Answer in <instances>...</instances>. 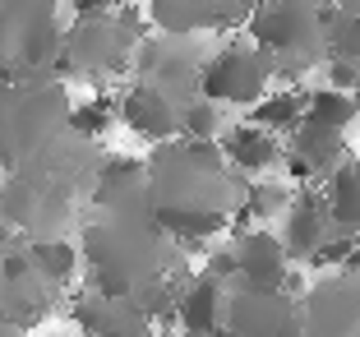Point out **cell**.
Segmentation results:
<instances>
[{
  "instance_id": "6da1fadb",
  "label": "cell",
  "mask_w": 360,
  "mask_h": 337,
  "mask_svg": "<svg viewBox=\"0 0 360 337\" xmlns=\"http://www.w3.org/2000/svg\"><path fill=\"white\" fill-rule=\"evenodd\" d=\"M143 199L176 245L208 254L203 241L231 227L236 208L245 199V185L231 176V162L222 158L217 144L171 139V144L153 148Z\"/></svg>"
},
{
  "instance_id": "7a4b0ae2",
  "label": "cell",
  "mask_w": 360,
  "mask_h": 337,
  "mask_svg": "<svg viewBox=\"0 0 360 337\" xmlns=\"http://www.w3.org/2000/svg\"><path fill=\"white\" fill-rule=\"evenodd\" d=\"M102 158L93 153V144L79 134H60L46 153H37L32 162H23L19 171L0 180V217L14 231H28L32 241L56 236L70 222L79 194H93V180Z\"/></svg>"
},
{
  "instance_id": "3957f363",
  "label": "cell",
  "mask_w": 360,
  "mask_h": 337,
  "mask_svg": "<svg viewBox=\"0 0 360 337\" xmlns=\"http://www.w3.org/2000/svg\"><path fill=\"white\" fill-rule=\"evenodd\" d=\"M84 259L93 273V291L102 295H134L143 282L176 273V241L162 231L148 199H125L116 208H102L84 227Z\"/></svg>"
},
{
  "instance_id": "277c9868",
  "label": "cell",
  "mask_w": 360,
  "mask_h": 337,
  "mask_svg": "<svg viewBox=\"0 0 360 337\" xmlns=\"http://www.w3.org/2000/svg\"><path fill=\"white\" fill-rule=\"evenodd\" d=\"M70 93L60 84H0V171L10 176L23 162L70 134Z\"/></svg>"
},
{
  "instance_id": "5b68a950",
  "label": "cell",
  "mask_w": 360,
  "mask_h": 337,
  "mask_svg": "<svg viewBox=\"0 0 360 337\" xmlns=\"http://www.w3.org/2000/svg\"><path fill=\"white\" fill-rule=\"evenodd\" d=\"M60 51L56 0H0V84H51Z\"/></svg>"
},
{
  "instance_id": "8992f818",
  "label": "cell",
  "mask_w": 360,
  "mask_h": 337,
  "mask_svg": "<svg viewBox=\"0 0 360 337\" xmlns=\"http://www.w3.org/2000/svg\"><path fill=\"white\" fill-rule=\"evenodd\" d=\"M148 37L143 19L134 5L120 14H102V19H75V28H65V51H60V74H120L134 65L139 42Z\"/></svg>"
},
{
  "instance_id": "52a82bcc",
  "label": "cell",
  "mask_w": 360,
  "mask_h": 337,
  "mask_svg": "<svg viewBox=\"0 0 360 337\" xmlns=\"http://www.w3.org/2000/svg\"><path fill=\"white\" fill-rule=\"evenodd\" d=\"M273 79V56L259 51L255 42H231L212 51L199 74V97L208 102H231V106H255L268 97Z\"/></svg>"
},
{
  "instance_id": "ba28073f",
  "label": "cell",
  "mask_w": 360,
  "mask_h": 337,
  "mask_svg": "<svg viewBox=\"0 0 360 337\" xmlns=\"http://www.w3.org/2000/svg\"><path fill=\"white\" fill-rule=\"evenodd\" d=\"M226 337H305L300 300L286 291H245V286H231Z\"/></svg>"
},
{
  "instance_id": "9c48e42d",
  "label": "cell",
  "mask_w": 360,
  "mask_h": 337,
  "mask_svg": "<svg viewBox=\"0 0 360 337\" xmlns=\"http://www.w3.org/2000/svg\"><path fill=\"white\" fill-rule=\"evenodd\" d=\"M305 337H360V277L333 273L300 295Z\"/></svg>"
},
{
  "instance_id": "30bf717a",
  "label": "cell",
  "mask_w": 360,
  "mask_h": 337,
  "mask_svg": "<svg viewBox=\"0 0 360 337\" xmlns=\"http://www.w3.org/2000/svg\"><path fill=\"white\" fill-rule=\"evenodd\" d=\"M56 291H60V286L46 282V277L32 268V259H28L23 245L0 259V310L10 314L14 328L28 333L37 319L51 314V310H56Z\"/></svg>"
},
{
  "instance_id": "8fae6325",
  "label": "cell",
  "mask_w": 360,
  "mask_h": 337,
  "mask_svg": "<svg viewBox=\"0 0 360 337\" xmlns=\"http://www.w3.org/2000/svg\"><path fill=\"white\" fill-rule=\"evenodd\" d=\"M185 106L190 102H180L176 93L139 79V84H129L125 97H120V120H125L139 139H148V144H171V139H180Z\"/></svg>"
},
{
  "instance_id": "7c38bea8",
  "label": "cell",
  "mask_w": 360,
  "mask_h": 337,
  "mask_svg": "<svg viewBox=\"0 0 360 337\" xmlns=\"http://www.w3.org/2000/svg\"><path fill=\"white\" fill-rule=\"evenodd\" d=\"M236 286L245 291H282L291 277V254L282 236L273 231H245L236 236Z\"/></svg>"
},
{
  "instance_id": "4fadbf2b",
  "label": "cell",
  "mask_w": 360,
  "mask_h": 337,
  "mask_svg": "<svg viewBox=\"0 0 360 337\" xmlns=\"http://www.w3.org/2000/svg\"><path fill=\"white\" fill-rule=\"evenodd\" d=\"M70 314H75V324H84L88 337H153V319L129 295L84 291V295H75Z\"/></svg>"
},
{
  "instance_id": "5bb4252c",
  "label": "cell",
  "mask_w": 360,
  "mask_h": 337,
  "mask_svg": "<svg viewBox=\"0 0 360 337\" xmlns=\"http://www.w3.org/2000/svg\"><path fill=\"white\" fill-rule=\"evenodd\" d=\"M286 217V231H282V245L291 259H314V250L323 241H328L338 227H333V212H328V194L319 190V185H305V190H296V199H291V208L282 212Z\"/></svg>"
},
{
  "instance_id": "9a60e30c",
  "label": "cell",
  "mask_w": 360,
  "mask_h": 337,
  "mask_svg": "<svg viewBox=\"0 0 360 337\" xmlns=\"http://www.w3.org/2000/svg\"><path fill=\"white\" fill-rule=\"evenodd\" d=\"M226 300H231V286L217 282V277L199 273L185 295H180V310H176V324L180 333L190 337H226Z\"/></svg>"
},
{
  "instance_id": "2e32d148",
  "label": "cell",
  "mask_w": 360,
  "mask_h": 337,
  "mask_svg": "<svg viewBox=\"0 0 360 337\" xmlns=\"http://www.w3.org/2000/svg\"><path fill=\"white\" fill-rule=\"evenodd\" d=\"M217 148H222V158L231 162V171H245V176H264V171L282 167V158H286V148L277 144V134L264 129V125H255V120L231 125L217 139Z\"/></svg>"
},
{
  "instance_id": "e0dca14e",
  "label": "cell",
  "mask_w": 360,
  "mask_h": 337,
  "mask_svg": "<svg viewBox=\"0 0 360 337\" xmlns=\"http://www.w3.org/2000/svg\"><path fill=\"white\" fill-rule=\"evenodd\" d=\"M286 153L296 162H305V171L314 180H328L333 171L342 167L347 158V139H342V129H328V125H314V120H305V125L291 134V144H286Z\"/></svg>"
},
{
  "instance_id": "ac0fdd59",
  "label": "cell",
  "mask_w": 360,
  "mask_h": 337,
  "mask_svg": "<svg viewBox=\"0 0 360 337\" xmlns=\"http://www.w3.org/2000/svg\"><path fill=\"white\" fill-rule=\"evenodd\" d=\"M143 185H148V162L129 158V153L102 158L97 180H93V203L97 208H116V203H125V199H139Z\"/></svg>"
},
{
  "instance_id": "d6986e66",
  "label": "cell",
  "mask_w": 360,
  "mask_h": 337,
  "mask_svg": "<svg viewBox=\"0 0 360 337\" xmlns=\"http://www.w3.org/2000/svg\"><path fill=\"white\" fill-rule=\"evenodd\" d=\"M323 194H328L333 227L347 231V236H360V158L342 162V167L323 180Z\"/></svg>"
},
{
  "instance_id": "ffe728a7",
  "label": "cell",
  "mask_w": 360,
  "mask_h": 337,
  "mask_svg": "<svg viewBox=\"0 0 360 337\" xmlns=\"http://www.w3.org/2000/svg\"><path fill=\"white\" fill-rule=\"evenodd\" d=\"M148 19L162 37H194L212 28V0H148Z\"/></svg>"
},
{
  "instance_id": "44dd1931",
  "label": "cell",
  "mask_w": 360,
  "mask_h": 337,
  "mask_svg": "<svg viewBox=\"0 0 360 337\" xmlns=\"http://www.w3.org/2000/svg\"><path fill=\"white\" fill-rule=\"evenodd\" d=\"M305 106H309V93H300V88H277L264 102L250 106V120L273 129V134H296V129L305 125Z\"/></svg>"
},
{
  "instance_id": "7402d4cb",
  "label": "cell",
  "mask_w": 360,
  "mask_h": 337,
  "mask_svg": "<svg viewBox=\"0 0 360 337\" xmlns=\"http://www.w3.org/2000/svg\"><path fill=\"white\" fill-rule=\"evenodd\" d=\"M23 250H28L32 268H37L46 282H56V286H65L70 277L79 273V250H75L70 241H60V236H42V241H28Z\"/></svg>"
},
{
  "instance_id": "603a6c76",
  "label": "cell",
  "mask_w": 360,
  "mask_h": 337,
  "mask_svg": "<svg viewBox=\"0 0 360 337\" xmlns=\"http://www.w3.org/2000/svg\"><path fill=\"white\" fill-rule=\"evenodd\" d=\"M360 116V102L356 93H342V88H314L309 93V106H305V120H314V125H328V129H342L347 134V125Z\"/></svg>"
},
{
  "instance_id": "cb8c5ba5",
  "label": "cell",
  "mask_w": 360,
  "mask_h": 337,
  "mask_svg": "<svg viewBox=\"0 0 360 337\" xmlns=\"http://www.w3.org/2000/svg\"><path fill=\"white\" fill-rule=\"evenodd\" d=\"M116 116H120V106L111 102V97H88V102H75V111H70V134L97 144V139L111 129V120H116Z\"/></svg>"
},
{
  "instance_id": "d4e9b609",
  "label": "cell",
  "mask_w": 360,
  "mask_h": 337,
  "mask_svg": "<svg viewBox=\"0 0 360 337\" xmlns=\"http://www.w3.org/2000/svg\"><path fill=\"white\" fill-rule=\"evenodd\" d=\"M217 129H222V111L208 97H194L185 106V125H180V139H194V144H217Z\"/></svg>"
},
{
  "instance_id": "484cf974",
  "label": "cell",
  "mask_w": 360,
  "mask_h": 337,
  "mask_svg": "<svg viewBox=\"0 0 360 337\" xmlns=\"http://www.w3.org/2000/svg\"><path fill=\"white\" fill-rule=\"evenodd\" d=\"M328 56H342V61L360 65V14H342L328 28Z\"/></svg>"
},
{
  "instance_id": "4316f807",
  "label": "cell",
  "mask_w": 360,
  "mask_h": 337,
  "mask_svg": "<svg viewBox=\"0 0 360 337\" xmlns=\"http://www.w3.org/2000/svg\"><path fill=\"white\" fill-rule=\"evenodd\" d=\"M259 0H212V28L226 32V28H250Z\"/></svg>"
},
{
  "instance_id": "83f0119b",
  "label": "cell",
  "mask_w": 360,
  "mask_h": 337,
  "mask_svg": "<svg viewBox=\"0 0 360 337\" xmlns=\"http://www.w3.org/2000/svg\"><path fill=\"white\" fill-rule=\"evenodd\" d=\"M356 245H360V236L333 231L328 241H323V245L314 250V259H309V264H314V268H338V273H342V264L351 259V250H356Z\"/></svg>"
},
{
  "instance_id": "f1b7e54d",
  "label": "cell",
  "mask_w": 360,
  "mask_h": 337,
  "mask_svg": "<svg viewBox=\"0 0 360 337\" xmlns=\"http://www.w3.org/2000/svg\"><path fill=\"white\" fill-rule=\"evenodd\" d=\"M203 273L217 277V282H226V286H236V250H212Z\"/></svg>"
},
{
  "instance_id": "f546056e",
  "label": "cell",
  "mask_w": 360,
  "mask_h": 337,
  "mask_svg": "<svg viewBox=\"0 0 360 337\" xmlns=\"http://www.w3.org/2000/svg\"><path fill=\"white\" fill-rule=\"evenodd\" d=\"M129 0H75V19H102V14H120Z\"/></svg>"
},
{
  "instance_id": "4dcf8cb0",
  "label": "cell",
  "mask_w": 360,
  "mask_h": 337,
  "mask_svg": "<svg viewBox=\"0 0 360 337\" xmlns=\"http://www.w3.org/2000/svg\"><path fill=\"white\" fill-rule=\"evenodd\" d=\"M10 236H14V227L5 217H0V259H5V254H10Z\"/></svg>"
},
{
  "instance_id": "1f68e13d",
  "label": "cell",
  "mask_w": 360,
  "mask_h": 337,
  "mask_svg": "<svg viewBox=\"0 0 360 337\" xmlns=\"http://www.w3.org/2000/svg\"><path fill=\"white\" fill-rule=\"evenodd\" d=\"M342 273H347V277H360V245H356V250H351V259H347V264H342Z\"/></svg>"
},
{
  "instance_id": "d6a6232c",
  "label": "cell",
  "mask_w": 360,
  "mask_h": 337,
  "mask_svg": "<svg viewBox=\"0 0 360 337\" xmlns=\"http://www.w3.org/2000/svg\"><path fill=\"white\" fill-rule=\"evenodd\" d=\"M14 333H23V328H14V324H10V314L0 310V337H14Z\"/></svg>"
},
{
  "instance_id": "836d02e7",
  "label": "cell",
  "mask_w": 360,
  "mask_h": 337,
  "mask_svg": "<svg viewBox=\"0 0 360 337\" xmlns=\"http://www.w3.org/2000/svg\"><path fill=\"white\" fill-rule=\"evenodd\" d=\"M333 5H338L342 14H360V0H333Z\"/></svg>"
},
{
  "instance_id": "e575fe53",
  "label": "cell",
  "mask_w": 360,
  "mask_h": 337,
  "mask_svg": "<svg viewBox=\"0 0 360 337\" xmlns=\"http://www.w3.org/2000/svg\"><path fill=\"white\" fill-rule=\"evenodd\" d=\"M14 337H32V333H14Z\"/></svg>"
},
{
  "instance_id": "d590c367",
  "label": "cell",
  "mask_w": 360,
  "mask_h": 337,
  "mask_svg": "<svg viewBox=\"0 0 360 337\" xmlns=\"http://www.w3.org/2000/svg\"><path fill=\"white\" fill-rule=\"evenodd\" d=\"M356 102H360V88H356Z\"/></svg>"
},
{
  "instance_id": "8d00e7d4",
  "label": "cell",
  "mask_w": 360,
  "mask_h": 337,
  "mask_svg": "<svg viewBox=\"0 0 360 337\" xmlns=\"http://www.w3.org/2000/svg\"><path fill=\"white\" fill-rule=\"evenodd\" d=\"M180 337H190V333H180Z\"/></svg>"
}]
</instances>
